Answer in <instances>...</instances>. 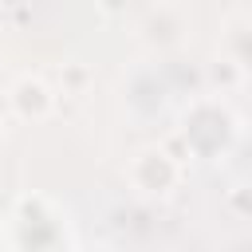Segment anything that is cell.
I'll return each mask as SVG.
<instances>
[{"instance_id":"52a82bcc","label":"cell","mask_w":252,"mask_h":252,"mask_svg":"<svg viewBox=\"0 0 252 252\" xmlns=\"http://www.w3.org/2000/svg\"><path fill=\"white\" fill-rule=\"evenodd\" d=\"M4 138H8V118L0 114V142H4Z\"/></svg>"},{"instance_id":"6da1fadb","label":"cell","mask_w":252,"mask_h":252,"mask_svg":"<svg viewBox=\"0 0 252 252\" xmlns=\"http://www.w3.org/2000/svg\"><path fill=\"white\" fill-rule=\"evenodd\" d=\"M67 236L63 224V209L55 201H47L43 193H24L16 197L8 224L0 232V240L8 244V252H59Z\"/></svg>"},{"instance_id":"277c9868","label":"cell","mask_w":252,"mask_h":252,"mask_svg":"<svg viewBox=\"0 0 252 252\" xmlns=\"http://www.w3.org/2000/svg\"><path fill=\"white\" fill-rule=\"evenodd\" d=\"M8 106L16 110V118L24 122H43L55 110V91L47 87L43 75H20L8 87Z\"/></svg>"},{"instance_id":"5b68a950","label":"cell","mask_w":252,"mask_h":252,"mask_svg":"<svg viewBox=\"0 0 252 252\" xmlns=\"http://www.w3.org/2000/svg\"><path fill=\"white\" fill-rule=\"evenodd\" d=\"M94 4H98L102 16H122L126 12V0H94Z\"/></svg>"},{"instance_id":"8992f818","label":"cell","mask_w":252,"mask_h":252,"mask_svg":"<svg viewBox=\"0 0 252 252\" xmlns=\"http://www.w3.org/2000/svg\"><path fill=\"white\" fill-rule=\"evenodd\" d=\"M75 252H114L110 244H87V248H75Z\"/></svg>"},{"instance_id":"7a4b0ae2","label":"cell","mask_w":252,"mask_h":252,"mask_svg":"<svg viewBox=\"0 0 252 252\" xmlns=\"http://www.w3.org/2000/svg\"><path fill=\"white\" fill-rule=\"evenodd\" d=\"M217 126H236L232 110H228L217 94L197 98V102L185 110V118H181V138H185L189 154H197V158H217V154H224L236 134H217Z\"/></svg>"},{"instance_id":"3957f363","label":"cell","mask_w":252,"mask_h":252,"mask_svg":"<svg viewBox=\"0 0 252 252\" xmlns=\"http://www.w3.org/2000/svg\"><path fill=\"white\" fill-rule=\"evenodd\" d=\"M181 158H173L169 146H146L130 161V185L142 197H169L181 185Z\"/></svg>"}]
</instances>
